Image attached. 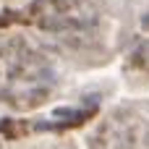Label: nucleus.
I'll return each instance as SVG.
<instances>
[{
  "instance_id": "f257e3e1",
  "label": "nucleus",
  "mask_w": 149,
  "mask_h": 149,
  "mask_svg": "<svg viewBox=\"0 0 149 149\" xmlns=\"http://www.w3.org/2000/svg\"><path fill=\"white\" fill-rule=\"evenodd\" d=\"M50 86V71L29 50L18 45L0 47V100L10 105H29Z\"/></svg>"
}]
</instances>
